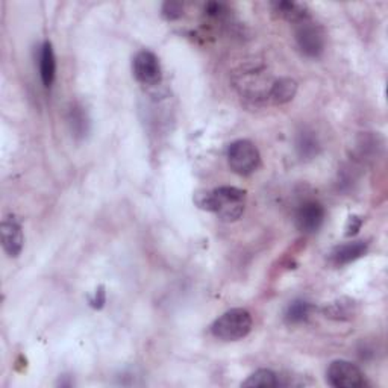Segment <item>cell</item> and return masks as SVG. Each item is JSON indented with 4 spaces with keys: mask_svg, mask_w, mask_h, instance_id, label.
Instances as JSON below:
<instances>
[{
    "mask_svg": "<svg viewBox=\"0 0 388 388\" xmlns=\"http://www.w3.org/2000/svg\"><path fill=\"white\" fill-rule=\"evenodd\" d=\"M197 205L213 211L224 222H234L242 217L246 205V191L235 187H220L197 196Z\"/></svg>",
    "mask_w": 388,
    "mask_h": 388,
    "instance_id": "1",
    "label": "cell"
},
{
    "mask_svg": "<svg viewBox=\"0 0 388 388\" xmlns=\"http://www.w3.org/2000/svg\"><path fill=\"white\" fill-rule=\"evenodd\" d=\"M252 329V316L242 308L229 309L217 319L211 332L215 338L223 341H237L244 338Z\"/></svg>",
    "mask_w": 388,
    "mask_h": 388,
    "instance_id": "2",
    "label": "cell"
},
{
    "mask_svg": "<svg viewBox=\"0 0 388 388\" xmlns=\"http://www.w3.org/2000/svg\"><path fill=\"white\" fill-rule=\"evenodd\" d=\"M228 162L237 175L249 176L260 167L261 155L249 139H238L228 147Z\"/></svg>",
    "mask_w": 388,
    "mask_h": 388,
    "instance_id": "3",
    "label": "cell"
},
{
    "mask_svg": "<svg viewBox=\"0 0 388 388\" xmlns=\"http://www.w3.org/2000/svg\"><path fill=\"white\" fill-rule=\"evenodd\" d=\"M296 43L304 55L317 58L324 50V34L319 25L309 19L302 20L296 25Z\"/></svg>",
    "mask_w": 388,
    "mask_h": 388,
    "instance_id": "4",
    "label": "cell"
},
{
    "mask_svg": "<svg viewBox=\"0 0 388 388\" xmlns=\"http://www.w3.org/2000/svg\"><path fill=\"white\" fill-rule=\"evenodd\" d=\"M326 379H328L329 385L337 388H361L366 385V378L360 367L345 360L333 361L331 364L326 371Z\"/></svg>",
    "mask_w": 388,
    "mask_h": 388,
    "instance_id": "5",
    "label": "cell"
},
{
    "mask_svg": "<svg viewBox=\"0 0 388 388\" xmlns=\"http://www.w3.org/2000/svg\"><path fill=\"white\" fill-rule=\"evenodd\" d=\"M134 75L143 85H157L162 79L159 59L155 53L143 50L134 58Z\"/></svg>",
    "mask_w": 388,
    "mask_h": 388,
    "instance_id": "6",
    "label": "cell"
},
{
    "mask_svg": "<svg viewBox=\"0 0 388 388\" xmlns=\"http://www.w3.org/2000/svg\"><path fill=\"white\" fill-rule=\"evenodd\" d=\"M296 226L305 234H313L320 229L324 222V208L316 200H308L302 204L296 213Z\"/></svg>",
    "mask_w": 388,
    "mask_h": 388,
    "instance_id": "7",
    "label": "cell"
},
{
    "mask_svg": "<svg viewBox=\"0 0 388 388\" xmlns=\"http://www.w3.org/2000/svg\"><path fill=\"white\" fill-rule=\"evenodd\" d=\"M23 231L20 222L14 215H8L2 222V244L8 257H19L23 249Z\"/></svg>",
    "mask_w": 388,
    "mask_h": 388,
    "instance_id": "8",
    "label": "cell"
},
{
    "mask_svg": "<svg viewBox=\"0 0 388 388\" xmlns=\"http://www.w3.org/2000/svg\"><path fill=\"white\" fill-rule=\"evenodd\" d=\"M367 247H369V244L366 242H362V240L340 244L331 252L329 261L337 267L346 266V264H351L358 258H361L362 255H366Z\"/></svg>",
    "mask_w": 388,
    "mask_h": 388,
    "instance_id": "9",
    "label": "cell"
},
{
    "mask_svg": "<svg viewBox=\"0 0 388 388\" xmlns=\"http://www.w3.org/2000/svg\"><path fill=\"white\" fill-rule=\"evenodd\" d=\"M40 76L44 87H50L57 76V58L52 43L46 41L40 53Z\"/></svg>",
    "mask_w": 388,
    "mask_h": 388,
    "instance_id": "10",
    "label": "cell"
},
{
    "mask_svg": "<svg viewBox=\"0 0 388 388\" xmlns=\"http://www.w3.org/2000/svg\"><path fill=\"white\" fill-rule=\"evenodd\" d=\"M271 10L279 17L289 20L294 25H298L299 21L309 19V14L305 5L298 3V2H273L271 3Z\"/></svg>",
    "mask_w": 388,
    "mask_h": 388,
    "instance_id": "11",
    "label": "cell"
},
{
    "mask_svg": "<svg viewBox=\"0 0 388 388\" xmlns=\"http://www.w3.org/2000/svg\"><path fill=\"white\" fill-rule=\"evenodd\" d=\"M296 151L302 159H313L320 152V142L313 130L304 129L296 138Z\"/></svg>",
    "mask_w": 388,
    "mask_h": 388,
    "instance_id": "12",
    "label": "cell"
},
{
    "mask_svg": "<svg viewBox=\"0 0 388 388\" xmlns=\"http://www.w3.org/2000/svg\"><path fill=\"white\" fill-rule=\"evenodd\" d=\"M296 93H298L296 81L290 79V77H282V79H279L271 85L269 96L275 104L282 105V104H289L290 100H293V97L296 96Z\"/></svg>",
    "mask_w": 388,
    "mask_h": 388,
    "instance_id": "13",
    "label": "cell"
},
{
    "mask_svg": "<svg viewBox=\"0 0 388 388\" xmlns=\"http://www.w3.org/2000/svg\"><path fill=\"white\" fill-rule=\"evenodd\" d=\"M314 307L307 300H294L293 304L289 305L285 311V320L290 324H298L308 320V317L311 316Z\"/></svg>",
    "mask_w": 388,
    "mask_h": 388,
    "instance_id": "14",
    "label": "cell"
},
{
    "mask_svg": "<svg viewBox=\"0 0 388 388\" xmlns=\"http://www.w3.org/2000/svg\"><path fill=\"white\" fill-rule=\"evenodd\" d=\"M281 385V381H279V376L275 374V371L267 370V369H261L257 370L253 375H251L247 378V381L243 382V387H261V388H273Z\"/></svg>",
    "mask_w": 388,
    "mask_h": 388,
    "instance_id": "15",
    "label": "cell"
},
{
    "mask_svg": "<svg viewBox=\"0 0 388 388\" xmlns=\"http://www.w3.org/2000/svg\"><path fill=\"white\" fill-rule=\"evenodd\" d=\"M324 314L326 317H331V319H336V320L351 319V317L355 314V304L349 299L332 302L331 305L324 308Z\"/></svg>",
    "mask_w": 388,
    "mask_h": 388,
    "instance_id": "16",
    "label": "cell"
},
{
    "mask_svg": "<svg viewBox=\"0 0 388 388\" xmlns=\"http://www.w3.org/2000/svg\"><path fill=\"white\" fill-rule=\"evenodd\" d=\"M68 123L70 128H72V132H75L76 137H85L88 132V117L87 113L84 111V108L81 106H72V110L68 113Z\"/></svg>",
    "mask_w": 388,
    "mask_h": 388,
    "instance_id": "17",
    "label": "cell"
},
{
    "mask_svg": "<svg viewBox=\"0 0 388 388\" xmlns=\"http://www.w3.org/2000/svg\"><path fill=\"white\" fill-rule=\"evenodd\" d=\"M184 6L180 2H166L162 5V15L168 20H176L182 17Z\"/></svg>",
    "mask_w": 388,
    "mask_h": 388,
    "instance_id": "18",
    "label": "cell"
},
{
    "mask_svg": "<svg viewBox=\"0 0 388 388\" xmlns=\"http://www.w3.org/2000/svg\"><path fill=\"white\" fill-rule=\"evenodd\" d=\"M361 224H362L361 217H358V215H351V217H349V222L346 224V235L347 237L355 235L356 232L361 229Z\"/></svg>",
    "mask_w": 388,
    "mask_h": 388,
    "instance_id": "19",
    "label": "cell"
},
{
    "mask_svg": "<svg viewBox=\"0 0 388 388\" xmlns=\"http://www.w3.org/2000/svg\"><path fill=\"white\" fill-rule=\"evenodd\" d=\"M205 12L209 15V17L219 19L224 14V5L223 3H217V2H211L205 6Z\"/></svg>",
    "mask_w": 388,
    "mask_h": 388,
    "instance_id": "20",
    "label": "cell"
},
{
    "mask_svg": "<svg viewBox=\"0 0 388 388\" xmlns=\"http://www.w3.org/2000/svg\"><path fill=\"white\" fill-rule=\"evenodd\" d=\"M90 304L93 308H102L104 304H105V290H104V287H99V289L96 290L95 293V298L90 299Z\"/></svg>",
    "mask_w": 388,
    "mask_h": 388,
    "instance_id": "21",
    "label": "cell"
}]
</instances>
